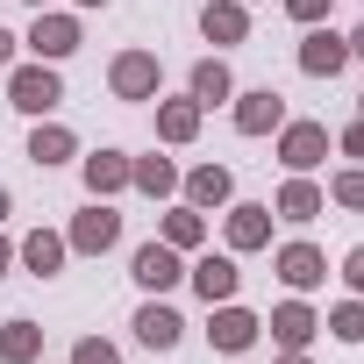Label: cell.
<instances>
[{"label":"cell","mask_w":364,"mask_h":364,"mask_svg":"<svg viewBox=\"0 0 364 364\" xmlns=\"http://www.w3.org/2000/svg\"><path fill=\"white\" fill-rule=\"evenodd\" d=\"M186 286L208 300V307H222V300H236L243 293V272H236V250H193V264H186Z\"/></svg>","instance_id":"8992f818"},{"label":"cell","mask_w":364,"mask_h":364,"mask_svg":"<svg viewBox=\"0 0 364 364\" xmlns=\"http://www.w3.org/2000/svg\"><path fill=\"white\" fill-rule=\"evenodd\" d=\"M157 243H171L178 257H193V250L208 243V215H200V208H186V200H171V208H164V222H157Z\"/></svg>","instance_id":"44dd1931"},{"label":"cell","mask_w":364,"mask_h":364,"mask_svg":"<svg viewBox=\"0 0 364 364\" xmlns=\"http://www.w3.org/2000/svg\"><path fill=\"white\" fill-rule=\"evenodd\" d=\"M321 215H328V193L314 186V171H286V186H279V200H272V222L307 229V222H321Z\"/></svg>","instance_id":"7c38bea8"},{"label":"cell","mask_w":364,"mask_h":364,"mask_svg":"<svg viewBox=\"0 0 364 364\" xmlns=\"http://www.w3.org/2000/svg\"><path fill=\"white\" fill-rule=\"evenodd\" d=\"M129 279H136L143 293H171V286H186V257H178L171 243H157V236H150V243H136V250H129Z\"/></svg>","instance_id":"52a82bcc"},{"label":"cell","mask_w":364,"mask_h":364,"mask_svg":"<svg viewBox=\"0 0 364 364\" xmlns=\"http://www.w3.org/2000/svg\"><path fill=\"white\" fill-rule=\"evenodd\" d=\"M150 107H157V143H164V150H186V143L200 136V122H208V107H200L193 93H178V100H164V93H157Z\"/></svg>","instance_id":"2e32d148"},{"label":"cell","mask_w":364,"mask_h":364,"mask_svg":"<svg viewBox=\"0 0 364 364\" xmlns=\"http://www.w3.org/2000/svg\"><path fill=\"white\" fill-rule=\"evenodd\" d=\"M178 200L200 208V215L229 208V200H236V171H229V164H193V171H178Z\"/></svg>","instance_id":"5bb4252c"},{"label":"cell","mask_w":364,"mask_h":364,"mask_svg":"<svg viewBox=\"0 0 364 364\" xmlns=\"http://www.w3.org/2000/svg\"><path fill=\"white\" fill-rule=\"evenodd\" d=\"M229 122H236V136H279V129H286V93H272V86H236Z\"/></svg>","instance_id":"277c9868"},{"label":"cell","mask_w":364,"mask_h":364,"mask_svg":"<svg viewBox=\"0 0 364 364\" xmlns=\"http://www.w3.org/2000/svg\"><path fill=\"white\" fill-rule=\"evenodd\" d=\"M65 243H72V257H107V250L122 243V215H114L107 200H86V208L72 215Z\"/></svg>","instance_id":"5b68a950"},{"label":"cell","mask_w":364,"mask_h":364,"mask_svg":"<svg viewBox=\"0 0 364 364\" xmlns=\"http://www.w3.org/2000/svg\"><path fill=\"white\" fill-rule=\"evenodd\" d=\"M328 8H336V0H286V15H293L300 29H314V22H328Z\"/></svg>","instance_id":"f1b7e54d"},{"label":"cell","mask_w":364,"mask_h":364,"mask_svg":"<svg viewBox=\"0 0 364 364\" xmlns=\"http://www.w3.org/2000/svg\"><path fill=\"white\" fill-rule=\"evenodd\" d=\"M222 243H229L236 257L272 250V208H264V200H229V208H222Z\"/></svg>","instance_id":"9c48e42d"},{"label":"cell","mask_w":364,"mask_h":364,"mask_svg":"<svg viewBox=\"0 0 364 364\" xmlns=\"http://www.w3.org/2000/svg\"><path fill=\"white\" fill-rule=\"evenodd\" d=\"M293 65H300L307 79H336V72L350 65V36H343V29H328V22H314V29L300 36V50H293Z\"/></svg>","instance_id":"8fae6325"},{"label":"cell","mask_w":364,"mask_h":364,"mask_svg":"<svg viewBox=\"0 0 364 364\" xmlns=\"http://www.w3.org/2000/svg\"><path fill=\"white\" fill-rule=\"evenodd\" d=\"M328 208H343V215H364V164H343L336 178H328Z\"/></svg>","instance_id":"484cf974"},{"label":"cell","mask_w":364,"mask_h":364,"mask_svg":"<svg viewBox=\"0 0 364 364\" xmlns=\"http://www.w3.org/2000/svg\"><path fill=\"white\" fill-rule=\"evenodd\" d=\"M129 328H136V343H143V350H178V343H186V314H178L164 293H150V300L136 307V321H129Z\"/></svg>","instance_id":"4fadbf2b"},{"label":"cell","mask_w":364,"mask_h":364,"mask_svg":"<svg viewBox=\"0 0 364 364\" xmlns=\"http://www.w3.org/2000/svg\"><path fill=\"white\" fill-rule=\"evenodd\" d=\"M8 215H15V193H8V186H0V222H8Z\"/></svg>","instance_id":"d590c367"},{"label":"cell","mask_w":364,"mask_h":364,"mask_svg":"<svg viewBox=\"0 0 364 364\" xmlns=\"http://www.w3.org/2000/svg\"><path fill=\"white\" fill-rule=\"evenodd\" d=\"M72 364H122V350H114L107 336H79V343H72Z\"/></svg>","instance_id":"83f0119b"},{"label":"cell","mask_w":364,"mask_h":364,"mask_svg":"<svg viewBox=\"0 0 364 364\" xmlns=\"http://www.w3.org/2000/svg\"><path fill=\"white\" fill-rule=\"evenodd\" d=\"M8 107H15V114H29V122L58 114V107H65V79H58V65H43V58L8 65Z\"/></svg>","instance_id":"6da1fadb"},{"label":"cell","mask_w":364,"mask_h":364,"mask_svg":"<svg viewBox=\"0 0 364 364\" xmlns=\"http://www.w3.org/2000/svg\"><path fill=\"white\" fill-rule=\"evenodd\" d=\"M328 150H336L328 122H293L286 114V129H279V164L286 171H314V164H328Z\"/></svg>","instance_id":"ba28073f"},{"label":"cell","mask_w":364,"mask_h":364,"mask_svg":"<svg viewBox=\"0 0 364 364\" xmlns=\"http://www.w3.org/2000/svg\"><path fill=\"white\" fill-rule=\"evenodd\" d=\"M350 58H357V65H364V22H357V29H350Z\"/></svg>","instance_id":"d6a6232c"},{"label":"cell","mask_w":364,"mask_h":364,"mask_svg":"<svg viewBox=\"0 0 364 364\" xmlns=\"http://www.w3.org/2000/svg\"><path fill=\"white\" fill-rule=\"evenodd\" d=\"M343 286H350V293H357V300H364V243H357V250H350V257H343Z\"/></svg>","instance_id":"4dcf8cb0"},{"label":"cell","mask_w":364,"mask_h":364,"mask_svg":"<svg viewBox=\"0 0 364 364\" xmlns=\"http://www.w3.org/2000/svg\"><path fill=\"white\" fill-rule=\"evenodd\" d=\"M22 8H50V0H22Z\"/></svg>","instance_id":"74e56055"},{"label":"cell","mask_w":364,"mask_h":364,"mask_svg":"<svg viewBox=\"0 0 364 364\" xmlns=\"http://www.w3.org/2000/svg\"><path fill=\"white\" fill-rule=\"evenodd\" d=\"M186 93H193L200 107H222V100H236V72H229V58H200V65L186 72Z\"/></svg>","instance_id":"603a6c76"},{"label":"cell","mask_w":364,"mask_h":364,"mask_svg":"<svg viewBox=\"0 0 364 364\" xmlns=\"http://www.w3.org/2000/svg\"><path fill=\"white\" fill-rule=\"evenodd\" d=\"M79 178H86V193H93V200H114V193H129V150H114V143L86 150V157H79Z\"/></svg>","instance_id":"e0dca14e"},{"label":"cell","mask_w":364,"mask_h":364,"mask_svg":"<svg viewBox=\"0 0 364 364\" xmlns=\"http://www.w3.org/2000/svg\"><path fill=\"white\" fill-rule=\"evenodd\" d=\"M8 264H15V243H8V236H0V279H8Z\"/></svg>","instance_id":"836d02e7"},{"label":"cell","mask_w":364,"mask_h":364,"mask_svg":"<svg viewBox=\"0 0 364 364\" xmlns=\"http://www.w3.org/2000/svg\"><path fill=\"white\" fill-rule=\"evenodd\" d=\"M79 8H86V15H93V8H114V0H79Z\"/></svg>","instance_id":"8d00e7d4"},{"label":"cell","mask_w":364,"mask_h":364,"mask_svg":"<svg viewBox=\"0 0 364 364\" xmlns=\"http://www.w3.org/2000/svg\"><path fill=\"white\" fill-rule=\"evenodd\" d=\"M321 328H328L336 343H364V300H357V293H350V300H336Z\"/></svg>","instance_id":"4316f807"},{"label":"cell","mask_w":364,"mask_h":364,"mask_svg":"<svg viewBox=\"0 0 364 364\" xmlns=\"http://www.w3.org/2000/svg\"><path fill=\"white\" fill-rule=\"evenodd\" d=\"M264 328H272V343H279V350H307V343L321 336V314L307 307V293H293V300H279V307H272V321H264Z\"/></svg>","instance_id":"ac0fdd59"},{"label":"cell","mask_w":364,"mask_h":364,"mask_svg":"<svg viewBox=\"0 0 364 364\" xmlns=\"http://www.w3.org/2000/svg\"><path fill=\"white\" fill-rule=\"evenodd\" d=\"M107 93H114V100H157V93H164V65H157V50H114V65H107Z\"/></svg>","instance_id":"3957f363"},{"label":"cell","mask_w":364,"mask_h":364,"mask_svg":"<svg viewBox=\"0 0 364 364\" xmlns=\"http://www.w3.org/2000/svg\"><path fill=\"white\" fill-rule=\"evenodd\" d=\"M15 50H22V36H15V29H0V72L15 65Z\"/></svg>","instance_id":"1f68e13d"},{"label":"cell","mask_w":364,"mask_h":364,"mask_svg":"<svg viewBox=\"0 0 364 364\" xmlns=\"http://www.w3.org/2000/svg\"><path fill=\"white\" fill-rule=\"evenodd\" d=\"M15 264H29L36 279H58V272L72 264V243H65V229H29V236L15 243Z\"/></svg>","instance_id":"ffe728a7"},{"label":"cell","mask_w":364,"mask_h":364,"mask_svg":"<svg viewBox=\"0 0 364 364\" xmlns=\"http://www.w3.org/2000/svg\"><path fill=\"white\" fill-rule=\"evenodd\" d=\"M257 336H264V314H250L243 300H222V307H208V343H215L222 357H243Z\"/></svg>","instance_id":"30bf717a"},{"label":"cell","mask_w":364,"mask_h":364,"mask_svg":"<svg viewBox=\"0 0 364 364\" xmlns=\"http://www.w3.org/2000/svg\"><path fill=\"white\" fill-rule=\"evenodd\" d=\"M272 272L286 279V293H321L328 286V257L314 243H279L272 250Z\"/></svg>","instance_id":"9a60e30c"},{"label":"cell","mask_w":364,"mask_h":364,"mask_svg":"<svg viewBox=\"0 0 364 364\" xmlns=\"http://www.w3.org/2000/svg\"><path fill=\"white\" fill-rule=\"evenodd\" d=\"M129 186L143 193V200H178V164L171 157H129Z\"/></svg>","instance_id":"7402d4cb"},{"label":"cell","mask_w":364,"mask_h":364,"mask_svg":"<svg viewBox=\"0 0 364 364\" xmlns=\"http://www.w3.org/2000/svg\"><path fill=\"white\" fill-rule=\"evenodd\" d=\"M336 150H343V157H350V164H364V114H357V122H350V129H343V136H336Z\"/></svg>","instance_id":"f546056e"},{"label":"cell","mask_w":364,"mask_h":364,"mask_svg":"<svg viewBox=\"0 0 364 364\" xmlns=\"http://www.w3.org/2000/svg\"><path fill=\"white\" fill-rule=\"evenodd\" d=\"M36 357H43V328H36L29 314L0 321V364H36Z\"/></svg>","instance_id":"d4e9b609"},{"label":"cell","mask_w":364,"mask_h":364,"mask_svg":"<svg viewBox=\"0 0 364 364\" xmlns=\"http://www.w3.org/2000/svg\"><path fill=\"white\" fill-rule=\"evenodd\" d=\"M79 43H86L79 15H58V8H36V22H29V36H22V50H29V58H43V65H65Z\"/></svg>","instance_id":"7a4b0ae2"},{"label":"cell","mask_w":364,"mask_h":364,"mask_svg":"<svg viewBox=\"0 0 364 364\" xmlns=\"http://www.w3.org/2000/svg\"><path fill=\"white\" fill-rule=\"evenodd\" d=\"M357 114H364V93H357Z\"/></svg>","instance_id":"f35d334b"},{"label":"cell","mask_w":364,"mask_h":364,"mask_svg":"<svg viewBox=\"0 0 364 364\" xmlns=\"http://www.w3.org/2000/svg\"><path fill=\"white\" fill-rule=\"evenodd\" d=\"M72 157H79V136H72L65 122H50V114H43V122L29 129V164H43V171H50V164H72Z\"/></svg>","instance_id":"cb8c5ba5"},{"label":"cell","mask_w":364,"mask_h":364,"mask_svg":"<svg viewBox=\"0 0 364 364\" xmlns=\"http://www.w3.org/2000/svg\"><path fill=\"white\" fill-rule=\"evenodd\" d=\"M200 36H208L215 50L250 43V0H208V8H200Z\"/></svg>","instance_id":"d6986e66"},{"label":"cell","mask_w":364,"mask_h":364,"mask_svg":"<svg viewBox=\"0 0 364 364\" xmlns=\"http://www.w3.org/2000/svg\"><path fill=\"white\" fill-rule=\"evenodd\" d=\"M279 364H314V357L307 350H279Z\"/></svg>","instance_id":"e575fe53"}]
</instances>
